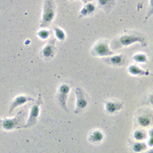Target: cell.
I'll return each instance as SVG.
<instances>
[{
    "label": "cell",
    "instance_id": "cell-3",
    "mask_svg": "<svg viewBox=\"0 0 153 153\" xmlns=\"http://www.w3.org/2000/svg\"><path fill=\"white\" fill-rule=\"evenodd\" d=\"M90 53L93 56L103 58L115 54L108 41L106 39H100L96 42L91 47Z\"/></svg>",
    "mask_w": 153,
    "mask_h": 153
},
{
    "label": "cell",
    "instance_id": "cell-20",
    "mask_svg": "<svg viewBox=\"0 0 153 153\" xmlns=\"http://www.w3.org/2000/svg\"><path fill=\"white\" fill-rule=\"evenodd\" d=\"M133 137L134 139L137 140H142L145 138V133H143L142 131L137 130V131H135V132L134 133Z\"/></svg>",
    "mask_w": 153,
    "mask_h": 153
},
{
    "label": "cell",
    "instance_id": "cell-24",
    "mask_svg": "<svg viewBox=\"0 0 153 153\" xmlns=\"http://www.w3.org/2000/svg\"><path fill=\"white\" fill-rule=\"evenodd\" d=\"M82 1V2L83 3V4H87L88 2H91L93 0H81Z\"/></svg>",
    "mask_w": 153,
    "mask_h": 153
},
{
    "label": "cell",
    "instance_id": "cell-19",
    "mask_svg": "<svg viewBox=\"0 0 153 153\" xmlns=\"http://www.w3.org/2000/svg\"><path fill=\"white\" fill-rule=\"evenodd\" d=\"M146 148V145L145 143L137 142L133 145V149L135 152H140Z\"/></svg>",
    "mask_w": 153,
    "mask_h": 153
},
{
    "label": "cell",
    "instance_id": "cell-15",
    "mask_svg": "<svg viewBox=\"0 0 153 153\" xmlns=\"http://www.w3.org/2000/svg\"><path fill=\"white\" fill-rule=\"evenodd\" d=\"M29 100H32L31 98L30 97H18L16 100L15 102H14V103L12 104L11 105V107L10 108V112L9 113L10 114L11 112V111L17 106H19V105H21L22 103H25V102L26 101H28Z\"/></svg>",
    "mask_w": 153,
    "mask_h": 153
},
{
    "label": "cell",
    "instance_id": "cell-1",
    "mask_svg": "<svg viewBox=\"0 0 153 153\" xmlns=\"http://www.w3.org/2000/svg\"><path fill=\"white\" fill-rule=\"evenodd\" d=\"M136 43H139L142 47H146L147 43L145 35L138 31L124 30L113 40L111 47L114 49H117L128 47Z\"/></svg>",
    "mask_w": 153,
    "mask_h": 153
},
{
    "label": "cell",
    "instance_id": "cell-14",
    "mask_svg": "<svg viewBox=\"0 0 153 153\" xmlns=\"http://www.w3.org/2000/svg\"><path fill=\"white\" fill-rule=\"evenodd\" d=\"M133 60L136 63H146L148 61L147 56L143 53H139L135 54L133 56Z\"/></svg>",
    "mask_w": 153,
    "mask_h": 153
},
{
    "label": "cell",
    "instance_id": "cell-12",
    "mask_svg": "<svg viewBox=\"0 0 153 153\" xmlns=\"http://www.w3.org/2000/svg\"><path fill=\"white\" fill-rule=\"evenodd\" d=\"M103 139V134L99 130H92L88 135V139L91 143H99Z\"/></svg>",
    "mask_w": 153,
    "mask_h": 153
},
{
    "label": "cell",
    "instance_id": "cell-7",
    "mask_svg": "<svg viewBox=\"0 0 153 153\" xmlns=\"http://www.w3.org/2000/svg\"><path fill=\"white\" fill-rule=\"evenodd\" d=\"M55 39H50L48 42L47 44V45L42 48V54L43 57L47 59L48 60L50 59L53 58L56 52V47L55 46Z\"/></svg>",
    "mask_w": 153,
    "mask_h": 153
},
{
    "label": "cell",
    "instance_id": "cell-10",
    "mask_svg": "<svg viewBox=\"0 0 153 153\" xmlns=\"http://www.w3.org/2000/svg\"><path fill=\"white\" fill-rule=\"evenodd\" d=\"M96 10V5L92 2H88L84 4L83 7L79 12L78 18L79 19L93 15Z\"/></svg>",
    "mask_w": 153,
    "mask_h": 153
},
{
    "label": "cell",
    "instance_id": "cell-22",
    "mask_svg": "<svg viewBox=\"0 0 153 153\" xmlns=\"http://www.w3.org/2000/svg\"><path fill=\"white\" fill-rule=\"evenodd\" d=\"M149 136H150V138L148 141V145L149 146H153V129L150 130Z\"/></svg>",
    "mask_w": 153,
    "mask_h": 153
},
{
    "label": "cell",
    "instance_id": "cell-21",
    "mask_svg": "<svg viewBox=\"0 0 153 153\" xmlns=\"http://www.w3.org/2000/svg\"><path fill=\"white\" fill-rule=\"evenodd\" d=\"M50 35V32L46 30H42L38 33L39 36L42 39H46L47 37H48Z\"/></svg>",
    "mask_w": 153,
    "mask_h": 153
},
{
    "label": "cell",
    "instance_id": "cell-13",
    "mask_svg": "<svg viewBox=\"0 0 153 153\" xmlns=\"http://www.w3.org/2000/svg\"><path fill=\"white\" fill-rule=\"evenodd\" d=\"M38 111H39L38 105H36L32 108V112L30 114V119L28 121V123H27L26 126H30L35 124V121L36 120V118L38 115Z\"/></svg>",
    "mask_w": 153,
    "mask_h": 153
},
{
    "label": "cell",
    "instance_id": "cell-18",
    "mask_svg": "<svg viewBox=\"0 0 153 153\" xmlns=\"http://www.w3.org/2000/svg\"><path fill=\"white\" fill-rule=\"evenodd\" d=\"M153 15V0H149V6L148 8V11L146 13V15L145 17L143 23H145V22L149 19V17H151Z\"/></svg>",
    "mask_w": 153,
    "mask_h": 153
},
{
    "label": "cell",
    "instance_id": "cell-23",
    "mask_svg": "<svg viewBox=\"0 0 153 153\" xmlns=\"http://www.w3.org/2000/svg\"><path fill=\"white\" fill-rule=\"evenodd\" d=\"M149 101H150V103L153 105V94H151L149 96Z\"/></svg>",
    "mask_w": 153,
    "mask_h": 153
},
{
    "label": "cell",
    "instance_id": "cell-11",
    "mask_svg": "<svg viewBox=\"0 0 153 153\" xmlns=\"http://www.w3.org/2000/svg\"><path fill=\"white\" fill-rule=\"evenodd\" d=\"M127 71L130 75L133 76H153V74H152L149 71L144 70L136 65H130L127 68Z\"/></svg>",
    "mask_w": 153,
    "mask_h": 153
},
{
    "label": "cell",
    "instance_id": "cell-4",
    "mask_svg": "<svg viewBox=\"0 0 153 153\" xmlns=\"http://www.w3.org/2000/svg\"><path fill=\"white\" fill-rule=\"evenodd\" d=\"M76 103L74 112L79 114L82 112L88 105V97L86 92L82 88L76 87L75 88Z\"/></svg>",
    "mask_w": 153,
    "mask_h": 153
},
{
    "label": "cell",
    "instance_id": "cell-16",
    "mask_svg": "<svg viewBox=\"0 0 153 153\" xmlns=\"http://www.w3.org/2000/svg\"><path fill=\"white\" fill-rule=\"evenodd\" d=\"M53 29H54L56 38L59 41H63L66 38V34H65V32L63 31V30H62L61 28L57 26H54L53 27Z\"/></svg>",
    "mask_w": 153,
    "mask_h": 153
},
{
    "label": "cell",
    "instance_id": "cell-5",
    "mask_svg": "<svg viewBox=\"0 0 153 153\" xmlns=\"http://www.w3.org/2000/svg\"><path fill=\"white\" fill-rule=\"evenodd\" d=\"M70 91V87L66 84H62L59 86L57 91V99L62 108L66 112H68L67 107V100Z\"/></svg>",
    "mask_w": 153,
    "mask_h": 153
},
{
    "label": "cell",
    "instance_id": "cell-17",
    "mask_svg": "<svg viewBox=\"0 0 153 153\" xmlns=\"http://www.w3.org/2000/svg\"><path fill=\"white\" fill-rule=\"evenodd\" d=\"M137 122L140 126L143 127H147L150 125L151 120L147 116L142 115L138 117Z\"/></svg>",
    "mask_w": 153,
    "mask_h": 153
},
{
    "label": "cell",
    "instance_id": "cell-6",
    "mask_svg": "<svg viewBox=\"0 0 153 153\" xmlns=\"http://www.w3.org/2000/svg\"><path fill=\"white\" fill-rule=\"evenodd\" d=\"M123 102L118 100H108L105 102V111L110 114H114L120 111L123 108Z\"/></svg>",
    "mask_w": 153,
    "mask_h": 153
},
{
    "label": "cell",
    "instance_id": "cell-8",
    "mask_svg": "<svg viewBox=\"0 0 153 153\" xmlns=\"http://www.w3.org/2000/svg\"><path fill=\"white\" fill-rule=\"evenodd\" d=\"M117 0H95L97 8L103 10L106 14H109L117 4Z\"/></svg>",
    "mask_w": 153,
    "mask_h": 153
},
{
    "label": "cell",
    "instance_id": "cell-2",
    "mask_svg": "<svg viewBox=\"0 0 153 153\" xmlns=\"http://www.w3.org/2000/svg\"><path fill=\"white\" fill-rule=\"evenodd\" d=\"M56 12V5L54 0H44L42 16L40 23L41 27H46L52 22Z\"/></svg>",
    "mask_w": 153,
    "mask_h": 153
},
{
    "label": "cell",
    "instance_id": "cell-25",
    "mask_svg": "<svg viewBox=\"0 0 153 153\" xmlns=\"http://www.w3.org/2000/svg\"><path fill=\"white\" fill-rule=\"evenodd\" d=\"M71 1H73V0H71Z\"/></svg>",
    "mask_w": 153,
    "mask_h": 153
},
{
    "label": "cell",
    "instance_id": "cell-9",
    "mask_svg": "<svg viewBox=\"0 0 153 153\" xmlns=\"http://www.w3.org/2000/svg\"><path fill=\"white\" fill-rule=\"evenodd\" d=\"M102 59L105 63L114 66L123 65L125 63V57L123 54H114L111 56L103 57Z\"/></svg>",
    "mask_w": 153,
    "mask_h": 153
}]
</instances>
